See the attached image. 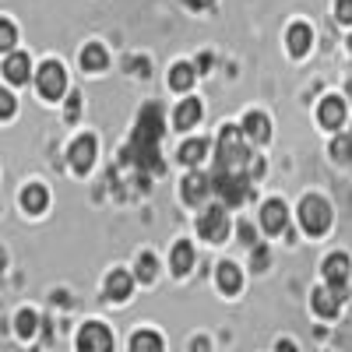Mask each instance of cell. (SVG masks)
<instances>
[{"instance_id":"6da1fadb","label":"cell","mask_w":352,"mask_h":352,"mask_svg":"<svg viewBox=\"0 0 352 352\" xmlns=\"http://www.w3.org/2000/svg\"><path fill=\"white\" fill-rule=\"evenodd\" d=\"M162 109L159 106H144L141 116H138V127H134V138L124 148V162H134L141 169H152V173H162V159H159V138H162Z\"/></svg>"},{"instance_id":"7a4b0ae2","label":"cell","mask_w":352,"mask_h":352,"mask_svg":"<svg viewBox=\"0 0 352 352\" xmlns=\"http://www.w3.org/2000/svg\"><path fill=\"white\" fill-rule=\"evenodd\" d=\"M247 134L243 127H222L219 134V169H243L250 162V148H247Z\"/></svg>"},{"instance_id":"3957f363","label":"cell","mask_w":352,"mask_h":352,"mask_svg":"<svg viewBox=\"0 0 352 352\" xmlns=\"http://www.w3.org/2000/svg\"><path fill=\"white\" fill-rule=\"evenodd\" d=\"M212 187L222 197V204H243L250 197V173H243V169H215Z\"/></svg>"},{"instance_id":"277c9868","label":"cell","mask_w":352,"mask_h":352,"mask_svg":"<svg viewBox=\"0 0 352 352\" xmlns=\"http://www.w3.org/2000/svg\"><path fill=\"white\" fill-rule=\"evenodd\" d=\"M300 222H303V229L310 232V236H324V232L331 229V204H328L324 197H317V194L303 197V204H300Z\"/></svg>"},{"instance_id":"5b68a950","label":"cell","mask_w":352,"mask_h":352,"mask_svg":"<svg viewBox=\"0 0 352 352\" xmlns=\"http://www.w3.org/2000/svg\"><path fill=\"white\" fill-rule=\"evenodd\" d=\"M36 85H39L43 99L56 102V99H60V96L67 92V74H64V67L56 64V60H46V64L36 71Z\"/></svg>"},{"instance_id":"8992f818","label":"cell","mask_w":352,"mask_h":352,"mask_svg":"<svg viewBox=\"0 0 352 352\" xmlns=\"http://www.w3.org/2000/svg\"><path fill=\"white\" fill-rule=\"evenodd\" d=\"M197 232L208 243H222L229 236V215H226V204H215V208H204V215L197 219Z\"/></svg>"},{"instance_id":"52a82bcc","label":"cell","mask_w":352,"mask_h":352,"mask_svg":"<svg viewBox=\"0 0 352 352\" xmlns=\"http://www.w3.org/2000/svg\"><path fill=\"white\" fill-rule=\"evenodd\" d=\"M349 275H352V264H349L345 254H331L324 261V282L338 292L342 300H345V289H349Z\"/></svg>"},{"instance_id":"ba28073f","label":"cell","mask_w":352,"mask_h":352,"mask_svg":"<svg viewBox=\"0 0 352 352\" xmlns=\"http://www.w3.org/2000/svg\"><path fill=\"white\" fill-rule=\"evenodd\" d=\"M78 349H92V352H106V349H113V335L106 331V324H85L81 328V335H78Z\"/></svg>"},{"instance_id":"9c48e42d","label":"cell","mask_w":352,"mask_h":352,"mask_svg":"<svg viewBox=\"0 0 352 352\" xmlns=\"http://www.w3.org/2000/svg\"><path fill=\"white\" fill-rule=\"evenodd\" d=\"M71 166L78 169V173H88L92 169V162H96V138L92 134H81L74 144H71Z\"/></svg>"},{"instance_id":"30bf717a","label":"cell","mask_w":352,"mask_h":352,"mask_svg":"<svg viewBox=\"0 0 352 352\" xmlns=\"http://www.w3.org/2000/svg\"><path fill=\"white\" fill-rule=\"evenodd\" d=\"M310 307H314V314L317 317H338V307H342V296L331 289V285H324V289H314V300H310Z\"/></svg>"},{"instance_id":"8fae6325","label":"cell","mask_w":352,"mask_h":352,"mask_svg":"<svg viewBox=\"0 0 352 352\" xmlns=\"http://www.w3.org/2000/svg\"><path fill=\"white\" fill-rule=\"evenodd\" d=\"M240 127H243V134H247V141H250V144H264V141L272 138V124H268V116L257 113V109L243 116V124H240Z\"/></svg>"},{"instance_id":"7c38bea8","label":"cell","mask_w":352,"mask_h":352,"mask_svg":"<svg viewBox=\"0 0 352 352\" xmlns=\"http://www.w3.org/2000/svg\"><path fill=\"white\" fill-rule=\"evenodd\" d=\"M261 226L264 232H285L289 229V212H285V204L282 201H268L261 208Z\"/></svg>"},{"instance_id":"4fadbf2b","label":"cell","mask_w":352,"mask_h":352,"mask_svg":"<svg viewBox=\"0 0 352 352\" xmlns=\"http://www.w3.org/2000/svg\"><path fill=\"white\" fill-rule=\"evenodd\" d=\"M215 187H212V176H204V173H190L187 180H184V201L187 204H204V197H208Z\"/></svg>"},{"instance_id":"5bb4252c","label":"cell","mask_w":352,"mask_h":352,"mask_svg":"<svg viewBox=\"0 0 352 352\" xmlns=\"http://www.w3.org/2000/svg\"><path fill=\"white\" fill-rule=\"evenodd\" d=\"M201 113H204L201 99H184L180 106H176V113H173V127L176 131H190L201 120Z\"/></svg>"},{"instance_id":"9a60e30c","label":"cell","mask_w":352,"mask_h":352,"mask_svg":"<svg viewBox=\"0 0 352 352\" xmlns=\"http://www.w3.org/2000/svg\"><path fill=\"white\" fill-rule=\"evenodd\" d=\"M131 289H134V278H131L124 268H116V272L106 278V300H113V303H124V300L131 296Z\"/></svg>"},{"instance_id":"2e32d148","label":"cell","mask_w":352,"mask_h":352,"mask_svg":"<svg viewBox=\"0 0 352 352\" xmlns=\"http://www.w3.org/2000/svg\"><path fill=\"white\" fill-rule=\"evenodd\" d=\"M317 120L324 124L328 131H338L345 124V99H324L317 109Z\"/></svg>"},{"instance_id":"e0dca14e","label":"cell","mask_w":352,"mask_h":352,"mask_svg":"<svg viewBox=\"0 0 352 352\" xmlns=\"http://www.w3.org/2000/svg\"><path fill=\"white\" fill-rule=\"evenodd\" d=\"M28 74H32V64H28V56L11 50V53H8V60H4V78H8L11 85H25Z\"/></svg>"},{"instance_id":"ac0fdd59","label":"cell","mask_w":352,"mask_h":352,"mask_svg":"<svg viewBox=\"0 0 352 352\" xmlns=\"http://www.w3.org/2000/svg\"><path fill=\"white\" fill-rule=\"evenodd\" d=\"M169 268H173L176 278H184V275L194 268V247H190L187 240H176V247H173V254H169Z\"/></svg>"},{"instance_id":"d6986e66","label":"cell","mask_w":352,"mask_h":352,"mask_svg":"<svg viewBox=\"0 0 352 352\" xmlns=\"http://www.w3.org/2000/svg\"><path fill=\"white\" fill-rule=\"evenodd\" d=\"M46 204H50V194H46L43 184H28V187L21 190V208H25L28 215H43Z\"/></svg>"},{"instance_id":"ffe728a7","label":"cell","mask_w":352,"mask_h":352,"mask_svg":"<svg viewBox=\"0 0 352 352\" xmlns=\"http://www.w3.org/2000/svg\"><path fill=\"white\" fill-rule=\"evenodd\" d=\"M219 289L229 292V296H236V292L243 289V272H240L232 261H222V264H219Z\"/></svg>"},{"instance_id":"44dd1931","label":"cell","mask_w":352,"mask_h":352,"mask_svg":"<svg viewBox=\"0 0 352 352\" xmlns=\"http://www.w3.org/2000/svg\"><path fill=\"white\" fill-rule=\"evenodd\" d=\"M310 43H314L310 25H292L289 32H285V46H289V53H292V56H303V53L310 50Z\"/></svg>"},{"instance_id":"7402d4cb","label":"cell","mask_w":352,"mask_h":352,"mask_svg":"<svg viewBox=\"0 0 352 352\" xmlns=\"http://www.w3.org/2000/svg\"><path fill=\"white\" fill-rule=\"evenodd\" d=\"M194 78H197V71H194L190 64H173V71H169V88H173V92H190Z\"/></svg>"},{"instance_id":"603a6c76","label":"cell","mask_w":352,"mask_h":352,"mask_svg":"<svg viewBox=\"0 0 352 352\" xmlns=\"http://www.w3.org/2000/svg\"><path fill=\"white\" fill-rule=\"evenodd\" d=\"M106 64H109V56H106V50L99 43H88L81 50V67L85 71H106Z\"/></svg>"},{"instance_id":"cb8c5ba5","label":"cell","mask_w":352,"mask_h":352,"mask_svg":"<svg viewBox=\"0 0 352 352\" xmlns=\"http://www.w3.org/2000/svg\"><path fill=\"white\" fill-rule=\"evenodd\" d=\"M204 155H208V141H201V138H194V141H187L184 148H180V159L184 166H197V162H204Z\"/></svg>"},{"instance_id":"d4e9b609","label":"cell","mask_w":352,"mask_h":352,"mask_svg":"<svg viewBox=\"0 0 352 352\" xmlns=\"http://www.w3.org/2000/svg\"><path fill=\"white\" fill-rule=\"evenodd\" d=\"M155 275H159L155 254H141V257H138V278H141V282H155Z\"/></svg>"},{"instance_id":"484cf974","label":"cell","mask_w":352,"mask_h":352,"mask_svg":"<svg viewBox=\"0 0 352 352\" xmlns=\"http://www.w3.org/2000/svg\"><path fill=\"white\" fill-rule=\"evenodd\" d=\"M36 324H39V317H36L32 310H21V314H18V335H21V338H32V335H36Z\"/></svg>"},{"instance_id":"4316f807","label":"cell","mask_w":352,"mask_h":352,"mask_svg":"<svg viewBox=\"0 0 352 352\" xmlns=\"http://www.w3.org/2000/svg\"><path fill=\"white\" fill-rule=\"evenodd\" d=\"M18 43V28L11 21H0V53H11Z\"/></svg>"},{"instance_id":"83f0119b","label":"cell","mask_w":352,"mask_h":352,"mask_svg":"<svg viewBox=\"0 0 352 352\" xmlns=\"http://www.w3.org/2000/svg\"><path fill=\"white\" fill-rule=\"evenodd\" d=\"M131 349H162V338L159 335H152V331H138L134 338H131Z\"/></svg>"},{"instance_id":"f1b7e54d","label":"cell","mask_w":352,"mask_h":352,"mask_svg":"<svg viewBox=\"0 0 352 352\" xmlns=\"http://www.w3.org/2000/svg\"><path fill=\"white\" fill-rule=\"evenodd\" d=\"M331 155H335L338 162H349V159H352V138H335V141H331Z\"/></svg>"},{"instance_id":"f546056e","label":"cell","mask_w":352,"mask_h":352,"mask_svg":"<svg viewBox=\"0 0 352 352\" xmlns=\"http://www.w3.org/2000/svg\"><path fill=\"white\" fill-rule=\"evenodd\" d=\"M18 109V99L8 92V88H0V120H8V116H14Z\"/></svg>"},{"instance_id":"4dcf8cb0","label":"cell","mask_w":352,"mask_h":352,"mask_svg":"<svg viewBox=\"0 0 352 352\" xmlns=\"http://www.w3.org/2000/svg\"><path fill=\"white\" fill-rule=\"evenodd\" d=\"M335 14H338L342 25H352V0H338V4H335Z\"/></svg>"},{"instance_id":"1f68e13d","label":"cell","mask_w":352,"mask_h":352,"mask_svg":"<svg viewBox=\"0 0 352 352\" xmlns=\"http://www.w3.org/2000/svg\"><path fill=\"white\" fill-rule=\"evenodd\" d=\"M254 268L257 272L268 268V247H254Z\"/></svg>"},{"instance_id":"d6a6232c","label":"cell","mask_w":352,"mask_h":352,"mask_svg":"<svg viewBox=\"0 0 352 352\" xmlns=\"http://www.w3.org/2000/svg\"><path fill=\"white\" fill-rule=\"evenodd\" d=\"M78 109H81V96H71V99H67V116H71V120L78 116Z\"/></svg>"},{"instance_id":"836d02e7","label":"cell","mask_w":352,"mask_h":352,"mask_svg":"<svg viewBox=\"0 0 352 352\" xmlns=\"http://www.w3.org/2000/svg\"><path fill=\"white\" fill-rule=\"evenodd\" d=\"M208 67H212V56L201 53V56H197V71H208Z\"/></svg>"},{"instance_id":"e575fe53","label":"cell","mask_w":352,"mask_h":352,"mask_svg":"<svg viewBox=\"0 0 352 352\" xmlns=\"http://www.w3.org/2000/svg\"><path fill=\"white\" fill-rule=\"evenodd\" d=\"M240 236H243V243H254V229L250 226H240Z\"/></svg>"},{"instance_id":"d590c367","label":"cell","mask_w":352,"mask_h":352,"mask_svg":"<svg viewBox=\"0 0 352 352\" xmlns=\"http://www.w3.org/2000/svg\"><path fill=\"white\" fill-rule=\"evenodd\" d=\"M190 8H204V4H212V0H187Z\"/></svg>"}]
</instances>
